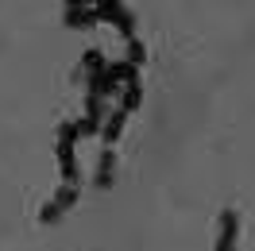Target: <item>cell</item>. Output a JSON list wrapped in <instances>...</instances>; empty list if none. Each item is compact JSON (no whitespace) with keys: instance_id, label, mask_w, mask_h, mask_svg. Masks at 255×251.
I'll return each instance as SVG.
<instances>
[{"instance_id":"obj_1","label":"cell","mask_w":255,"mask_h":251,"mask_svg":"<svg viewBox=\"0 0 255 251\" xmlns=\"http://www.w3.org/2000/svg\"><path fill=\"white\" fill-rule=\"evenodd\" d=\"M78 139H81L78 120H62V124H58V143H54L58 170H62V186H78V155H74V143Z\"/></svg>"},{"instance_id":"obj_2","label":"cell","mask_w":255,"mask_h":251,"mask_svg":"<svg viewBox=\"0 0 255 251\" xmlns=\"http://www.w3.org/2000/svg\"><path fill=\"white\" fill-rule=\"evenodd\" d=\"M85 4L97 8V16L105 19V23H112L124 39H135V16L124 8V0H85Z\"/></svg>"},{"instance_id":"obj_3","label":"cell","mask_w":255,"mask_h":251,"mask_svg":"<svg viewBox=\"0 0 255 251\" xmlns=\"http://www.w3.org/2000/svg\"><path fill=\"white\" fill-rule=\"evenodd\" d=\"M74 205H78V186H62L47 205H43V209H39V220H43V224H58Z\"/></svg>"},{"instance_id":"obj_4","label":"cell","mask_w":255,"mask_h":251,"mask_svg":"<svg viewBox=\"0 0 255 251\" xmlns=\"http://www.w3.org/2000/svg\"><path fill=\"white\" fill-rule=\"evenodd\" d=\"M236 240H240V213H236V209H221L213 251H236Z\"/></svg>"},{"instance_id":"obj_5","label":"cell","mask_w":255,"mask_h":251,"mask_svg":"<svg viewBox=\"0 0 255 251\" xmlns=\"http://www.w3.org/2000/svg\"><path fill=\"white\" fill-rule=\"evenodd\" d=\"M112 178H116V151L105 147V151L97 155V166H93V186L97 189H109Z\"/></svg>"},{"instance_id":"obj_6","label":"cell","mask_w":255,"mask_h":251,"mask_svg":"<svg viewBox=\"0 0 255 251\" xmlns=\"http://www.w3.org/2000/svg\"><path fill=\"white\" fill-rule=\"evenodd\" d=\"M62 23L81 31V27H97L101 16H97V8H66V12H62Z\"/></svg>"},{"instance_id":"obj_7","label":"cell","mask_w":255,"mask_h":251,"mask_svg":"<svg viewBox=\"0 0 255 251\" xmlns=\"http://www.w3.org/2000/svg\"><path fill=\"white\" fill-rule=\"evenodd\" d=\"M124 124H128V112H124V109H112V112H109V120H105V131H101L105 147H112V143L124 135Z\"/></svg>"},{"instance_id":"obj_8","label":"cell","mask_w":255,"mask_h":251,"mask_svg":"<svg viewBox=\"0 0 255 251\" xmlns=\"http://www.w3.org/2000/svg\"><path fill=\"white\" fill-rule=\"evenodd\" d=\"M139 101H143V89H139V81H128L124 93H120V109H124V112H135V109H139Z\"/></svg>"},{"instance_id":"obj_9","label":"cell","mask_w":255,"mask_h":251,"mask_svg":"<svg viewBox=\"0 0 255 251\" xmlns=\"http://www.w3.org/2000/svg\"><path fill=\"white\" fill-rule=\"evenodd\" d=\"M128 62L143 66V43H139V39H128Z\"/></svg>"}]
</instances>
